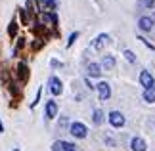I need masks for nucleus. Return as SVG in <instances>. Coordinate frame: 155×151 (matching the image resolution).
<instances>
[{"mask_svg": "<svg viewBox=\"0 0 155 151\" xmlns=\"http://www.w3.org/2000/svg\"><path fill=\"white\" fill-rule=\"evenodd\" d=\"M102 67H104V69H113V67H115V57L109 56V54H107V56H104Z\"/></svg>", "mask_w": 155, "mask_h": 151, "instance_id": "9b49d317", "label": "nucleus"}, {"mask_svg": "<svg viewBox=\"0 0 155 151\" xmlns=\"http://www.w3.org/2000/svg\"><path fill=\"white\" fill-rule=\"evenodd\" d=\"M77 38H79V33H71V37H69V40H67V48H69L71 44H73V42H75Z\"/></svg>", "mask_w": 155, "mask_h": 151, "instance_id": "4be33fe9", "label": "nucleus"}, {"mask_svg": "<svg viewBox=\"0 0 155 151\" xmlns=\"http://www.w3.org/2000/svg\"><path fill=\"white\" fill-rule=\"evenodd\" d=\"M8 34H10L12 38H14L15 34H17V21H15V19L10 23V27H8Z\"/></svg>", "mask_w": 155, "mask_h": 151, "instance_id": "2eb2a0df", "label": "nucleus"}, {"mask_svg": "<svg viewBox=\"0 0 155 151\" xmlns=\"http://www.w3.org/2000/svg\"><path fill=\"white\" fill-rule=\"evenodd\" d=\"M98 94H100V100H109L111 96V86L107 82H98Z\"/></svg>", "mask_w": 155, "mask_h": 151, "instance_id": "39448f33", "label": "nucleus"}, {"mask_svg": "<svg viewBox=\"0 0 155 151\" xmlns=\"http://www.w3.org/2000/svg\"><path fill=\"white\" fill-rule=\"evenodd\" d=\"M144 100H146V101H150V103H153V101H155V86L147 88L146 92H144Z\"/></svg>", "mask_w": 155, "mask_h": 151, "instance_id": "ddd939ff", "label": "nucleus"}, {"mask_svg": "<svg viewBox=\"0 0 155 151\" xmlns=\"http://www.w3.org/2000/svg\"><path fill=\"white\" fill-rule=\"evenodd\" d=\"M56 115H58V103L54 100H50L46 103V119H54Z\"/></svg>", "mask_w": 155, "mask_h": 151, "instance_id": "6e6552de", "label": "nucleus"}, {"mask_svg": "<svg viewBox=\"0 0 155 151\" xmlns=\"http://www.w3.org/2000/svg\"><path fill=\"white\" fill-rule=\"evenodd\" d=\"M35 10H37V8L33 6V0H27V14H29V15H33V14H35Z\"/></svg>", "mask_w": 155, "mask_h": 151, "instance_id": "412c9836", "label": "nucleus"}, {"mask_svg": "<svg viewBox=\"0 0 155 151\" xmlns=\"http://www.w3.org/2000/svg\"><path fill=\"white\" fill-rule=\"evenodd\" d=\"M109 123H111V126H115V128H121L124 124V115L119 113V111H111L109 113Z\"/></svg>", "mask_w": 155, "mask_h": 151, "instance_id": "20e7f679", "label": "nucleus"}, {"mask_svg": "<svg viewBox=\"0 0 155 151\" xmlns=\"http://www.w3.org/2000/svg\"><path fill=\"white\" fill-rule=\"evenodd\" d=\"M140 84H142V86H144L146 90L147 88H151V86H155V80H153V77H151V73H150V71H142V73H140Z\"/></svg>", "mask_w": 155, "mask_h": 151, "instance_id": "7ed1b4c3", "label": "nucleus"}, {"mask_svg": "<svg viewBox=\"0 0 155 151\" xmlns=\"http://www.w3.org/2000/svg\"><path fill=\"white\" fill-rule=\"evenodd\" d=\"M59 124H61V126H65V124H67V119H65V117H61V120H59Z\"/></svg>", "mask_w": 155, "mask_h": 151, "instance_id": "bb28decb", "label": "nucleus"}, {"mask_svg": "<svg viewBox=\"0 0 155 151\" xmlns=\"http://www.w3.org/2000/svg\"><path fill=\"white\" fill-rule=\"evenodd\" d=\"M107 42H109V37H107L105 33H102V34H98V37L92 40V48H96V50H102Z\"/></svg>", "mask_w": 155, "mask_h": 151, "instance_id": "423d86ee", "label": "nucleus"}, {"mask_svg": "<svg viewBox=\"0 0 155 151\" xmlns=\"http://www.w3.org/2000/svg\"><path fill=\"white\" fill-rule=\"evenodd\" d=\"M138 27L142 29V31H151V27H153V21L150 19V17H140V21H138Z\"/></svg>", "mask_w": 155, "mask_h": 151, "instance_id": "9d476101", "label": "nucleus"}, {"mask_svg": "<svg viewBox=\"0 0 155 151\" xmlns=\"http://www.w3.org/2000/svg\"><path fill=\"white\" fill-rule=\"evenodd\" d=\"M46 8L54 10V8H56V0H46Z\"/></svg>", "mask_w": 155, "mask_h": 151, "instance_id": "5701e85b", "label": "nucleus"}, {"mask_svg": "<svg viewBox=\"0 0 155 151\" xmlns=\"http://www.w3.org/2000/svg\"><path fill=\"white\" fill-rule=\"evenodd\" d=\"M69 132H71L75 138H86V134H88L86 126L82 124V123H73V124L69 126Z\"/></svg>", "mask_w": 155, "mask_h": 151, "instance_id": "f257e3e1", "label": "nucleus"}, {"mask_svg": "<svg viewBox=\"0 0 155 151\" xmlns=\"http://www.w3.org/2000/svg\"><path fill=\"white\" fill-rule=\"evenodd\" d=\"M123 54H124V57H127V59H128L130 63H136V56H134V54L130 52V50H124Z\"/></svg>", "mask_w": 155, "mask_h": 151, "instance_id": "6ab92c4d", "label": "nucleus"}, {"mask_svg": "<svg viewBox=\"0 0 155 151\" xmlns=\"http://www.w3.org/2000/svg\"><path fill=\"white\" fill-rule=\"evenodd\" d=\"M23 46H25V38H23V37H21L19 40H17V44H15V50H14V54H17V52H19V50H21V48H23Z\"/></svg>", "mask_w": 155, "mask_h": 151, "instance_id": "aec40b11", "label": "nucleus"}, {"mask_svg": "<svg viewBox=\"0 0 155 151\" xmlns=\"http://www.w3.org/2000/svg\"><path fill=\"white\" fill-rule=\"evenodd\" d=\"M15 151H19V149H15Z\"/></svg>", "mask_w": 155, "mask_h": 151, "instance_id": "c85d7f7f", "label": "nucleus"}, {"mask_svg": "<svg viewBox=\"0 0 155 151\" xmlns=\"http://www.w3.org/2000/svg\"><path fill=\"white\" fill-rule=\"evenodd\" d=\"M88 75L90 77H100L102 75V67H100L98 63H90L88 65Z\"/></svg>", "mask_w": 155, "mask_h": 151, "instance_id": "f8f14e48", "label": "nucleus"}, {"mask_svg": "<svg viewBox=\"0 0 155 151\" xmlns=\"http://www.w3.org/2000/svg\"><path fill=\"white\" fill-rule=\"evenodd\" d=\"M52 65H54V67H61V63H59L58 59H52Z\"/></svg>", "mask_w": 155, "mask_h": 151, "instance_id": "a878e982", "label": "nucleus"}, {"mask_svg": "<svg viewBox=\"0 0 155 151\" xmlns=\"http://www.w3.org/2000/svg\"><path fill=\"white\" fill-rule=\"evenodd\" d=\"M144 6H146V8H153V6H155V0H144Z\"/></svg>", "mask_w": 155, "mask_h": 151, "instance_id": "393cba45", "label": "nucleus"}, {"mask_svg": "<svg viewBox=\"0 0 155 151\" xmlns=\"http://www.w3.org/2000/svg\"><path fill=\"white\" fill-rule=\"evenodd\" d=\"M40 17H42V21L50 23V25H56V23H58V15L56 14H42Z\"/></svg>", "mask_w": 155, "mask_h": 151, "instance_id": "4468645a", "label": "nucleus"}, {"mask_svg": "<svg viewBox=\"0 0 155 151\" xmlns=\"http://www.w3.org/2000/svg\"><path fill=\"white\" fill-rule=\"evenodd\" d=\"M19 15H21V23H23V25H27V23H29V14H27V10L19 8Z\"/></svg>", "mask_w": 155, "mask_h": 151, "instance_id": "a211bd4d", "label": "nucleus"}, {"mask_svg": "<svg viewBox=\"0 0 155 151\" xmlns=\"http://www.w3.org/2000/svg\"><path fill=\"white\" fill-rule=\"evenodd\" d=\"M130 147H132V151H146V149H147L146 142L142 140V138H132V142H130Z\"/></svg>", "mask_w": 155, "mask_h": 151, "instance_id": "1a4fd4ad", "label": "nucleus"}, {"mask_svg": "<svg viewBox=\"0 0 155 151\" xmlns=\"http://www.w3.org/2000/svg\"><path fill=\"white\" fill-rule=\"evenodd\" d=\"M0 132H4V124H2V120H0Z\"/></svg>", "mask_w": 155, "mask_h": 151, "instance_id": "cd10ccee", "label": "nucleus"}, {"mask_svg": "<svg viewBox=\"0 0 155 151\" xmlns=\"http://www.w3.org/2000/svg\"><path fill=\"white\" fill-rule=\"evenodd\" d=\"M42 44H44L42 40H35L33 42V48H35V50H38V48H42Z\"/></svg>", "mask_w": 155, "mask_h": 151, "instance_id": "b1692460", "label": "nucleus"}, {"mask_svg": "<svg viewBox=\"0 0 155 151\" xmlns=\"http://www.w3.org/2000/svg\"><path fill=\"white\" fill-rule=\"evenodd\" d=\"M58 146L61 147L63 151H75V143H69V142H58Z\"/></svg>", "mask_w": 155, "mask_h": 151, "instance_id": "dca6fc26", "label": "nucleus"}, {"mask_svg": "<svg viewBox=\"0 0 155 151\" xmlns=\"http://www.w3.org/2000/svg\"><path fill=\"white\" fill-rule=\"evenodd\" d=\"M15 73H17V78H19V80L21 82H25L27 80V78H29V67H27V63H17V71H15Z\"/></svg>", "mask_w": 155, "mask_h": 151, "instance_id": "0eeeda50", "label": "nucleus"}, {"mask_svg": "<svg viewBox=\"0 0 155 151\" xmlns=\"http://www.w3.org/2000/svg\"><path fill=\"white\" fill-rule=\"evenodd\" d=\"M48 88H50V94L52 96H59L63 92V84H61V80H59L58 77H52L50 80H48Z\"/></svg>", "mask_w": 155, "mask_h": 151, "instance_id": "f03ea898", "label": "nucleus"}, {"mask_svg": "<svg viewBox=\"0 0 155 151\" xmlns=\"http://www.w3.org/2000/svg\"><path fill=\"white\" fill-rule=\"evenodd\" d=\"M94 123H96V124H102L104 123V113L102 111H100V109H96V111H94Z\"/></svg>", "mask_w": 155, "mask_h": 151, "instance_id": "f3484780", "label": "nucleus"}]
</instances>
